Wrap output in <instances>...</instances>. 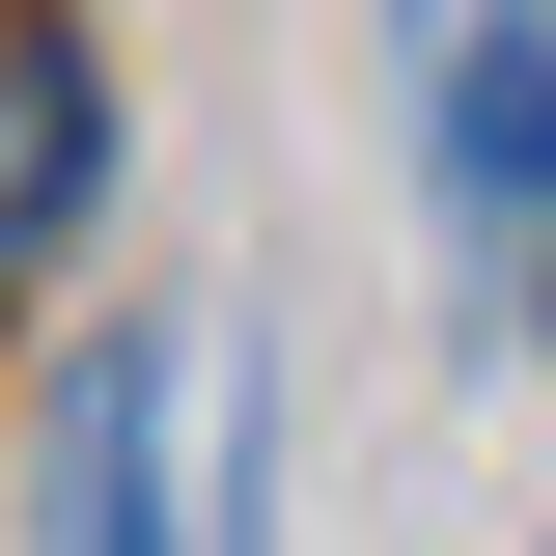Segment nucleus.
<instances>
[{
  "label": "nucleus",
  "instance_id": "f03ea898",
  "mask_svg": "<svg viewBox=\"0 0 556 556\" xmlns=\"http://www.w3.org/2000/svg\"><path fill=\"white\" fill-rule=\"evenodd\" d=\"M390 84H417L445 223H501V251H529V223H556V0H390Z\"/></svg>",
  "mask_w": 556,
  "mask_h": 556
},
{
  "label": "nucleus",
  "instance_id": "7ed1b4c3",
  "mask_svg": "<svg viewBox=\"0 0 556 556\" xmlns=\"http://www.w3.org/2000/svg\"><path fill=\"white\" fill-rule=\"evenodd\" d=\"M84 195H112V56H84L56 0H0V278H56Z\"/></svg>",
  "mask_w": 556,
  "mask_h": 556
},
{
  "label": "nucleus",
  "instance_id": "20e7f679",
  "mask_svg": "<svg viewBox=\"0 0 556 556\" xmlns=\"http://www.w3.org/2000/svg\"><path fill=\"white\" fill-rule=\"evenodd\" d=\"M529 334H556V223H529Z\"/></svg>",
  "mask_w": 556,
  "mask_h": 556
},
{
  "label": "nucleus",
  "instance_id": "f257e3e1",
  "mask_svg": "<svg viewBox=\"0 0 556 556\" xmlns=\"http://www.w3.org/2000/svg\"><path fill=\"white\" fill-rule=\"evenodd\" d=\"M278 529V390L223 306H139L56 390V556H251Z\"/></svg>",
  "mask_w": 556,
  "mask_h": 556
}]
</instances>
